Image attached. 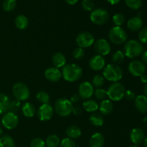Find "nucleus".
Listing matches in <instances>:
<instances>
[{
	"label": "nucleus",
	"instance_id": "39",
	"mask_svg": "<svg viewBox=\"0 0 147 147\" xmlns=\"http://www.w3.org/2000/svg\"><path fill=\"white\" fill-rule=\"evenodd\" d=\"M139 42L143 44H147V26L146 27H142L140 30H139Z\"/></svg>",
	"mask_w": 147,
	"mask_h": 147
},
{
	"label": "nucleus",
	"instance_id": "21",
	"mask_svg": "<svg viewBox=\"0 0 147 147\" xmlns=\"http://www.w3.org/2000/svg\"><path fill=\"white\" fill-rule=\"evenodd\" d=\"M66 61H67V60H66L65 56L62 53H56L52 58L53 64L57 68L64 67L66 65Z\"/></svg>",
	"mask_w": 147,
	"mask_h": 147
},
{
	"label": "nucleus",
	"instance_id": "19",
	"mask_svg": "<svg viewBox=\"0 0 147 147\" xmlns=\"http://www.w3.org/2000/svg\"><path fill=\"white\" fill-rule=\"evenodd\" d=\"M135 106L139 112L147 113V97L145 95H139L135 98Z\"/></svg>",
	"mask_w": 147,
	"mask_h": 147
},
{
	"label": "nucleus",
	"instance_id": "38",
	"mask_svg": "<svg viewBox=\"0 0 147 147\" xmlns=\"http://www.w3.org/2000/svg\"><path fill=\"white\" fill-rule=\"evenodd\" d=\"M113 22L115 25L121 27L125 22V17L121 13H116L113 16Z\"/></svg>",
	"mask_w": 147,
	"mask_h": 147
},
{
	"label": "nucleus",
	"instance_id": "1",
	"mask_svg": "<svg viewBox=\"0 0 147 147\" xmlns=\"http://www.w3.org/2000/svg\"><path fill=\"white\" fill-rule=\"evenodd\" d=\"M62 76L67 82H76L78 80L83 76V70L77 64L70 63L63 67Z\"/></svg>",
	"mask_w": 147,
	"mask_h": 147
},
{
	"label": "nucleus",
	"instance_id": "20",
	"mask_svg": "<svg viewBox=\"0 0 147 147\" xmlns=\"http://www.w3.org/2000/svg\"><path fill=\"white\" fill-rule=\"evenodd\" d=\"M90 147H103L105 143L104 136L100 133H95L90 139Z\"/></svg>",
	"mask_w": 147,
	"mask_h": 147
},
{
	"label": "nucleus",
	"instance_id": "52",
	"mask_svg": "<svg viewBox=\"0 0 147 147\" xmlns=\"http://www.w3.org/2000/svg\"><path fill=\"white\" fill-rule=\"evenodd\" d=\"M144 147H147V136L145 137L144 141Z\"/></svg>",
	"mask_w": 147,
	"mask_h": 147
},
{
	"label": "nucleus",
	"instance_id": "2",
	"mask_svg": "<svg viewBox=\"0 0 147 147\" xmlns=\"http://www.w3.org/2000/svg\"><path fill=\"white\" fill-rule=\"evenodd\" d=\"M144 51V46L139 41L136 40H130L126 41L123 46V53L129 58H135L142 55Z\"/></svg>",
	"mask_w": 147,
	"mask_h": 147
},
{
	"label": "nucleus",
	"instance_id": "3",
	"mask_svg": "<svg viewBox=\"0 0 147 147\" xmlns=\"http://www.w3.org/2000/svg\"><path fill=\"white\" fill-rule=\"evenodd\" d=\"M103 76L111 82H119L123 78V70L118 65L109 64L103 68Z\"/></svg>",
	"mask_w": 147,
	"mask_h": 147
},
{
	"label": "nucleus",
	"instance_id": "15",
	"mask_svg": "<svg viewBox=\"0 0 147 147\" xmlns=\"http://www.w3.org/2000/svg\"><path fill=\"white\" fill-rule=\"evenodd\" d=\"M106 65V60L103 58V56L97 55H94L89 60V66L92 70L95 71H98L104 68Z\"/></svg>",
	"mask_w": 147,
	"mask_h": 147
},
{
	"label": "nucleus",
	"instance_id": "14",
	"mask_svg": "<svg viewBox=\"0 0 147 147\" xmlns=\"http://www.w3.org/2000/svg\"><path fill=\"white\" fill-rule=\"evenodd\" d=\"M94 93V88L93 86L90 82H83L80 83L78 88V95L80 98L87 100L89 99Z\"/></svg>",
	"mask_w": 147,
	"mask_h": 147
},
{
	"label": "nucleus",
	"instance_id": "29",
	"mask_svg": "<svg viewBox=\"0 0 147 147\" xmlns=\"http://www.w3.org/2000/svg\"><path fill=\"white\" fill-rule=\"evenodd\" d=\"M0 147H15V142L12 137L4 135L0 138Z\"/></svg>",
	"mask_w": 147,
	"mask_h": 147
},
{
	"label": "nucleus",
	"instance_id": "48",
	"mask_svg": "<svg viewBox=\"0 0 147 147\" xmlns=\"http://www.w3.org/2000/svg\"><path fill=\"white\" fill-rule=\"evenodd\" d=\"M141 81L143 83H147V76L146 74H144L141 76Z\"/></svg>",
	"mask_w": 147,
	"mask_h": 147
},
{
	"label": "nucleus",
	"instance_id": "8",
	"mask_svg": "<svg viewBox=\"0 0 147 147\" xmlns=\"http://www.w3.org/2000/svg\"><path fill=\"white\" fill-rule=\"evenodd\" d=\"M90 20L96 25H103L108 22L109 19V14L106 9H96L92 11L90 16Z\"/></svg>",
	"mask_w": 147,
	"mask_h": 147
},
{
	"label": "nucleus",
	"instance_id": "36",
	"mask_svg": "<svg viewBox=\"0 0 147 147\" xmlns=\"http://www.w3.org/2000/svg\"><path fill=\"white\" fill-rule=\"evenodd\" d=\"M104 80L105 78L102 75H96L92 80V85H93V86L99 88L103 85Z\"/></svg>",
	"mask_w": 147,
	"mask_h": 147
},
{
	"label": "nucleus",
	"instance_id": "51",
	"mask_svg": "<svg viewBox=\"0 0 147 147\" xmlns=\"http://www.w3.org/2000/svg\"><path fill=\"white\" fill-rule=\"evenodd\" d=\"M144 95L147 97V83L145 85L144 88Z\"/></svg>",
	"mask_w": 147,
	"mask_h": 147
},
{
	"label": "nucleus",
	"instance_id": "12",
	"mask_svg": "<svg viewBox=\"0 0 147 147\" xmlns=\"http://www.w3.org/2000/svg\"><path fill=\"white\" fill-rule=\"evenodd\" d=\"M94 49L98 55L105 56L109 54L111 50L110 43L106 39L100 38L94 42Z\"/></svg>",
	"mask_w": 147,
	"mask_h": 147
},
{
	"label": "nucleus",
	"instance_id": "44",
	"mask_svg": "<svg viewBox=\"0 0 147 147\" xmlns=\"http://www.w3.org/2000/svg\"><path fill=\"white\" fill-rule=\"evenodd\" d=\"M124 97L126 100H134L136 98V93L131 90H127L125 91L124 93Z\"/></svg>",
	"mask_w": 147,
	"mask_h": 147
},
{
	"label": "nucleus",
	"instance_id": "54",
	"mask_svg": "<svg viewBox=\"0 0 147 147\" xmlns=\"http://www.w3.org/2000/svg\"><path fill=\"white\" fill-rule=\"evenodd\" d=\"M2 134H3V130H2V129H1V128L0 127V136H1V135H2Z\"/></svg>",
	"mask_w": 147,
	"mask_h": 147
},
{
	"label": "nucleus",
	"instance_id": "4",
	"mask_svg": "<svg viewBox=\"0 0 147 147\" xmlns=\"http://www.w3.org/2000/svg\"><path fill=\"white\" fill-rule=\"evenodd\" d=\"M109 38L113 44L122 45L127 41L128 35L126 32L121 27L115 26L109 30Z\"/></svg>",
	"mask_w": 147,
	"mask_h": 147
},
{
	"label": "nucleus",
	"instance_id": "55",
	"mask_svg": "<svg viewBox=\"0 0 147 147\" xmlns=\"http://www.w3.org/2000/svg\"><path fill=\"white\" fill-rule=\"evenodd\" d=\"M130 147H139V146H138V145H136V144H134V145H132V146H131Z\"/></svg>",
	"mask_w": 147,
	"mask_h": 147
},
{
	"label": "nucleus",
	"instance_id": "11",
	"mask_svg": "<svg viewBox=\"0 0 147 147\" xmlns=\"http://www.w3.org/2000/svg\"><path fill=\"white\" fill-rule=\"evenodd\" d=\"M19 123V118L16 113L7 112L4 113L1 119V123L6 129L11 130L15 129Z\"/></svg>",
	"mask_w": 147,
	"mask_h": 147
},
{
	"label": "nucleus",
	"instance_id": "13",
	"mask_svg": "<svg viewBox=\"0 0 147 147\" xmlns=\"http://www.w3.org/2000/svg\"><path fill=\"white\" fill-rule=\"evenodd\" d=\"M54 110L53 108L49 103L47 104H42L40 106L37 112V117L41 121H47L50 120L53 116Z\"/></svg>",
	"mask_w": 147,
	"mask_h": 147
},
{
	"label": "nucleus",
	"instance_id": "28",
	"mask_svg": "<svg viewBox=\"0 0 147 147\" xmlns=\"http://www.w3.org/2000/svg\"><path fill=\"white\" fill-rule=\"evenodd\" d=\"M90 123L94 126H101L104 123V119L100 113H93L89 117Z\"/></svg>",
	"mask_w": 147,
	"mask_h": 147
},
{
	"label": "nucleus",
	"instance_id": "33",
	"mask_svg": "<svg viewBox=\"0 0 147 147\" xmlns=\"http://www.w3.org/2000/svg\"><path fill=\"white\" fill-rule=\"evenodd\" d=\"M17 6V1L16 0H4L3 2L2 7L4 11H12Z\"/></svg>",
	"mask_w": 147,
	"mask_h": 147
},
{
	"label": "nucleus",
	"instance_id": "45",
	"mask_svg": "<svg viewBox=\"0 0 147 147\" xmlns=\"http://www.w3.org/2000/svg\"><path fill=\"white\" fill-rule=\"evenodd\" d=\"M72 113H73L76 116H78V115L82 114V113H83V109H82V108L79 107V106H75V107L73 106V112Z\"/></svg>",
	"mask_w": 147,
	"mask_h": 147
},
{
	"label": "nucleus",
	"instance_id": "30",
	"mask_svg": "<svg viewBox=\"0 0 147 147\" xmlns=\"http://www.w3.org/2000/svg\"><path fill=\"white\" fill-rule=\"evenodd\" d=\"M60 140L57 135L52 134L47 136L45 141V145L47 147H57L60 145Z\"/></svg>",
	"mask_w": 147,
	"mask_h": 147
},
{
	"label": "nucleus",
	"instance_id": "40",
	"mask_svg": "<svg viewBox=\"0 0 147 147\" xmlns=\"http://www.w3.org/2000/svg\"><path fill=\"white\" fill-rule=\"evenodd\" d=\"M82 7L86 11H93L94 9L95 4L92 0H83L82 1Z\"/></svg>",
	"mask_w": 147,
	"mask_h": 147
},
{
	"label": "nucleus",
	"instance_id": "17",
	"mask_svg": "<svg viewBox=\"0 0 147 147\" xmlns=\"http://www.w3.org/2000/svg\"><path fill=\"white\" fill-rule=\"evenodd\" d=\"M145 139V134L143 130L139 128H135L131 131L130 139L134 144L139 145L143 143Z\"/></svg>",
	"mask_w": 147,
	"mask_h": 147
},
{
	"label": "nucleus",
	"instance_id": "22",
	"mask_svg": "<svg viewBox=\"0 0 147 147\" xmlns=\"http://www.w3.org/2000/svg\"><path fill=\"white\" fill-rule=\"evenodd\" d=\"M99 111L103 115H109L113 109V104L111 100H102L99 105Z\"/></svg>",
	"mask_w": 147,
	"mask_h": 147
},
{
	"label": "nucleus",
	"instance_id": "47",
	"mask_svg": "<svg viewBox=\"0 0 147 147\" xmlns=\"http://www.w3.org/2000/svg\"><path fill=\"white\" fill-rule=\"evenodd\" d=\"M142 62H143L144 64L145 63L147 64V50L144 51L143 53L142 54Z\"/></svg>",
	"mask_w": 147,
	"mask_h": 147
},
{
	"label": "nucleus",
	"instance_id": "23",
	"mask_svg": "<svg viewBox=\"0 0 147 147\" xmlns=\"http://www.w3.org/2000/svg\"><path fill=\"white\" fill-rule=\"evenodd\" d=\"M22 111L24 116L27 118H32L35 114L36 110L34 105L32 104L31 103L26 102V103H23L22 106Z\"/></svg>",
	"mask_w": 147,
	"mask_h": 147
},
{
	"label": "nucleus",
	"instance_id": "37",
	"mask_svg": "<svg viewBox=\"0 0 147 147\" xmlns=\"http://www.w3.org/2000/svg\"><path fill=\"white\" fill-rule=\"evenodd\" d=\"M94 94L98 100H106V98L108 97L107 90L103 88H97L96 90H94Z\"/></svg>",
	"mask_w": 147,
	"mask_h": 147
},
{
	"label": "nucleus",
	"instance_id": "32",
	"mask_svg": "<svg viewBox=\"0 0 147 147\" xmlns=\"http://www.w3.org/2000/svg\"><path fill=\"white\" fill-rule=\"evenodd\" d=\"M36 99L42 104H47L50 101V96L47 92L40 90L36 94Z\"/></svg>",
	"mask_w": 147,
	"mask_h": 147
},
{
	"label": "nucleus",
	"instance_id": "42",
	"mask_svg": "<svg viewBox=\"0 0 147 147\" xmlns=\"http://www.w3.org/2000/svg\"><path fill=\"white\" fill-rule=\"evenodd\" d=\"M45 142L40 137L34 138L31 142L30 147H45Z\"/></svg>",
	"mask_w": 147,
	"mask_h": 147
},
{
	"label": "nucleus",
	"instance_id": "7",
	"mask_svg": "<svg viewBox=\"0 0 147 147\" xmlns=\"http://www.w3.org/2000/svg\"><path fill=\"white\" fill-rule=\"evenodd\" d=\"M13 95L19 101H25L30 98V91L27 85L23 83H17L13 86Z\"/></svg>",
	"mask_w": 147,
	"mask_h": 147
},
{
	"label": "nucleus",
	"instance_id": "25",
	"mask_svg": "<svg viewBox=\"0 0 147 147\" xmlns=\"http://www.w3.org/2000/svg\"><path fill=\"white\" fill-rule=\"evenodd\" d=\"M81 130L77 126H70L66 130V134L71 139H78L81 136Z\"/></svg>",
	"mask_w": 147,
	"mask_h": 147
},
{
	"label": "nucleus",
	"instance_id": "46",
	"mask_svg": "<svg viewBox=\"0 0 147 147\" xmlns=\"http://www.w3.org/2000/svg\"><path fill=\"white\" fill-rule=\"evenodd\" d=\"M80 96H79L78 94H76H76H73V96L70 97V102H71V103L73 104V103H78V102L80 100Z\"/></svg>",
	"mask_w": 147,
	"mask_h": 147
},
{
	"label": "nucleus",
	"instance_id": "41",
	"mask_svg": "<svg viewBox=\"0 0 147 147\" xmlns=\"http://www.w3.org/2000/svg\"><path fill=\"white\" fill-rule=\"evenodd\" d=\"M73 57L75 59H77V60H80L82 59L85 55V51L84 49L81 48V47H76L74 49L73 52Z\"/></svg>",
	"mask_w": 147,
	"mask_h": 147
},
{
	"label": "nucleus",
	"instance_id": "18",
	"mask_svg": "<svg viewBox=\"0 0 147 147\" xmlns=\"http://www.w3.org/2000/svg\"><path fill=\"white\" fill-rule=\"evenodd\" d=\"M143 20L140 17H134L129 19L127 22V27L131 31L136 32L140 30L143 27Z\"/></svg>",
	"mask_w": 147,
	"mask_h": 147
},
{
	"label": "nucleus",
	"instance_id": "6",
	"mask_svg": "<svg viewBox=\"0 0 147 147\" xmlns=\"http://www.w3.org/2000/svg\"><path fill=\"white\" fill-rule=\"evenodd\" d=\"M126 90L125 87L120 82H115L110 86L107 90L108 97L113 101H119L124 97Z\"/></svg>",
	"mask_w": 147,
	"mask_h": 147
},
{
	"label": "nucleus",
	"instance_id": "53",
	"mask_svg": "<svg viewBox=\"0 0 147 147\" xmlns=\"http://www.w3.org/2000/svg\"><path fill=\"white\" fill-rule=\"evenodd\" d=\"M143 121H144V123H146V124H147V116H145V117L144 118Z\"/></svg>",
	"mask_w": 147,
	"mask_h": 147
},
{
	"label": "nucleus",
	"instance_id": "16",
	"mask_svg": "<svg viewBox=\"0 0 147 147\" xmlns=\"http://www.w3.org/2000/svg\"><path fill=\"white\" fill-rule=\"evenodd\" d=\"M45 76L49 81L55 83L60 79L62 76V73L57 67H51L46 69V70L45 71Z\"/></svg>",
	"mask_w": 147,
	"mask_h": 147
},
{
	"label": "nucleus",
	"instance_id": "43",
	"mask_svg": "<svg viewBox=\"0 0 147 147\" xmlns=\"http://www.w3.org/2000/svg\"><path fill=\"white\" fill-rule=\"evenodd\" d=\"M60 147H76V144L73 139L70 138H65L60 142Z\"/></svg>",
	"mask_w": 147,
	"mask_h": 147
},
{
	"label": "nucleus",
	"instance_id": "35",
	"mask_svg": "<svg viewBox=\"0 0 147 147\" xmlns=\"http://www.w3.org/2000/svg\"><path fill=\"white\" fill-rule=\"evenodd\" d=\"M125 2L131 9H139L142 5V0H125Z\"/></svg>",
	"mask_w": 147,
	"mask_h": 147
},
{
	"label": "nucleus",
	"instance_id": "49",
	"mask_svg": "<svg viewBox=\"0 0 147 147\" xmlns=\"http://www.w3.org/2000/svg\"><path fill=\"white\" fill-rule=\"evenodd\" d=\"M65 1L67 4H70V5H74V4H76V3L78 2V0H65Z\"/></svg>",
	"mask_w": 147,
	"mask_h": 147
},
{
	"label": "nucleus",
	"instance_id": "26",
	"mask_svg": "<svg viewBox=\"0 0 147 147\" xmlns=\"http://www.w3.org/2000/svg\"><path fill=\"white\" fill-rule=\"evenodd\" d=\"M10 100L8 96L4 93H0V114L8 111Z\"/></svg>",
	"mask_w": 147,
	"mask_h": 147
},
{
	"label": "nucleus",
	"instance_id": "27",
	"mask_svg": "<svg viewBox=\"0 0 147 147\" xmlns=\"http://www.w3.org/2000/svg\"><path fill=\"white\" fill-rule=\"evenodd\" d=\"M83 107L87 112L89 113H94L98 110L99 106L97 102L94 100H88L83 103Z\"/></svg>",
	"mask_w": 147,
	"mask_h": 147
},
{
	"label": "nucleus",
	"instance_id": "9",
	"mask_svg": "<svg viewBox=\"0 0 147 147\" xmlns=\"http://www.w3.org/2000/svg\"><path fill=\"white\" fill-rule=\"evenodd\" d=\"M95 42L94 36L88 32H83L76 37V43L79 47L87 48L93 45Z\"/></svg>",
	"mask_w": 147,
	"mask_h": 147
},
{
	"label": "nucleus",
	"instance_id": "50",
	"mask_svg": "<svg viewBox=\"0 0 147 147\" xmlns=\"http://www.w3.org/2000/svg\"><path fill=\"white\" fill-rule=\"evenodd\" d=\"M106 1L110 3L111 4H112V5H114V4H118L120 1V0H106Z\"/></svg>",
	"mask_w": 147,
	"mask_h": 147
},
{
	"label": "nucleus",
	"instance_id": "34",
	"mask_svg": "<svg viewBox=\"0 0 147 147\" xmlns=\"http://www.w3.org/2000/svg\"><path fill=\"white\" fill-rule=\"evenodd\" d=\"M20 108H21V102L19 101L17 99H15V100H11L9 103L8 108V112L16 113L20 110Z\"/></svg>",
	"mask_w": 147,
	"mask_h": 147
},
{
	"label": "nucleus",
	"instance_id": "24",
	"mask_svg": "<svg viewBox=\"0 0 147 147\" xmlns=\"http://www.w3.org/2000/svg\"><path fill=\"white\" fill-rule=\"evenodd\" d=\"M15 25L19 30H25L29 25V20L24 14H20L17 16L14 20Z\"/></svg>",
	"mask_w": 147,
	"mask_h": 147
},
{
	"label": "nucleus",
	"instance_id": "31",
	"mask_svg": "<svg viewBox=\"0 0 147 147\" xmlns=\"http://www.w3.org/2000/svg\"><path fill=\"white\" fill-rule=\"evenodd\" d=\"M125 58V55L121 50H117L112 55V61L113 64L118 65L123 63Z\"/></svg>",
	"mask_w": 147,
	"mask_h": 147
},
{
	"label": "nucleus",
	"instance_id": "10",
	"mask_svg": "<svg viewBox=\"0 0 147 147\" xmlns=\"http://www.w3.org/2000/svg\"><path fill=\"white\" fill-rule=\"evenodd\" d=\"M128 70L133 76L141 77L142 75L145 74L146 65L143 62L140 60H134L129 63Z\"/></svg>",
	"mask_w": 147,
	"mask_h": 147
},
{
	"label": "nucleus",
	"instance_id": "5",
	"mask_svg": "<svg viewBox=\"0 0 147 147\" xmlns=\"http://www.w3.org/2000/svg\"><path fill=\"white\" fill-rule=\"evenodd\" d=\"M73 104L69 99L61 98L57 99L55 105V110L57 115L63 117L69 116L73 112Z\"/></svg>",
	"mask_w": 147,
	"mask_h": 147
}]
</instances>
